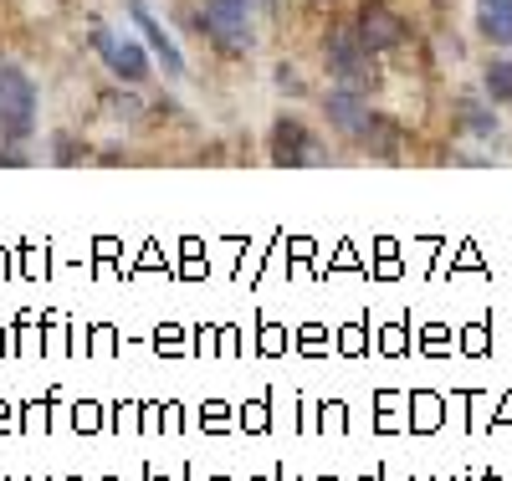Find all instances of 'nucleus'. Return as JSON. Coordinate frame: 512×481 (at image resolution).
I'll use <instances>...</instances> for the list:
<instances>
[{
    "mask_svg": "<svg viewBox=\"0 0 512 481\" xmlns=\"http://www.w3.org/2000/svg\"><path fill=\"white\" fill-rule=\"evenodd\" d=\"M359 144H364L369 154H379V159H395V154H400V123L369 113L364 128H359Z\"/></svg>",
    "mask_w": 512,
    "mask_h": 481,
    "instance_id": "obj_9",
    "label": "nucleus"
},
{
    "mask_svg": "<svg viewBox=\"0 0 512 481\" xmlns=\"http://www.w3.org/2000/svg\"><path fill=\"white\" fill-rule=\"evenodd\" d=\"M477 26L492 41H512V0H477Z\"/></svg>",
    "mask_w": 512,
    "mask_h": 481,
    "instance_id": "obj_10",
    "label": "nucleus"
},
{
    "mask_svg": "<svg viewBox=\"0 0 512 481\" xmlns=\"http://www.w3.org/2000/svg\"><path fill=\"white\" fill-rule=\"evenodd\" d=\"M108 113L134 118V113H139V98H128V93H108Z\"/></svg>",
    "mask_w": 512,
    "mask_h": 481,
    "instance_id": "obj_13",
    "label": "nucleus"
},
{
    "mask_svg": "<svg viewBox=\"0 0 512 481\" xmlns=\"http://www.w3.org/2000/svg\"><path fill=\"white\" fill-rule=\"evenodd\" d=\"M354 36L364 41L369 52H390V47H400V41H405V21L390 6H364L359 21H354Z\"/></svg>",
    "mask_w": 512,
    "mask_h": 481,
    "instance_id": "obj_4",
    "label": "nucleus"
},
{
    "mask_svg": "<svg viewBox=\"0 0 512 481\" xmlns=\"http://www.w3.org/2000/svg\"><path fill=\"white\" fill-rule=\"evenodd\" d=\"M323 113H328V123H333L344 139H359V128H364V118H369V98L354 93V87H338V93L323 98Z\"/></svg>",
    "mask_w": 512,
    "mask_h": 481,
    "instance_id": "obj_7",
    "label": "nucleus"
},
{
    "mask_svg": "<svg viewBox=\"0 0 512 481\" xmlns=\"http://www.w3.org/2000/svg\"><path fill=\"white\" fill-rule=\"evenodd\" d=\"M200 31L216 41L226 57H246L256 47V0H205Z\"/></svg>",
    "mask_w": 512,
    "mask_h": 481,
    "instance_id": "obj_1",
    "label": "nucleus"
},
{
    "mask_svg": "<svg viewBox=\"0 0 512 481\" xmlns=\"http://www.w3.org/2000/svg\"><path fill=\"white\" fill-rule=\"evenodd\" d=\"M323 62H328V72L344 82V87H354V93H374V87H379V72L369 62V47H364L354 31H333L323 41Z\"/></svg>",
    "mask_w": 512,
    "mask_h": 481,
    "instance_id": "obj_3",
    "label": "nucleus"
},
{
    "mask_svg": "<svg viewBox=\"0 0 512 481\" xmlns=\"http://www.w3.org/2000/svg\"><path fill=\"white\" fill-rule=\"evenodd\" d=\"M323 159V149L308 139V128L297 118H277L272 123V164H313Z\"/></svg>",
    "mask_w": 512,
    "mask_h": 481,
    "instance_id": "obj_5",
    "label": "nucleus"
},
{
    "mask_svg": "<svg viewBox=\"0 0 512 481\" xmlns=\"http://www.w3.org/2000/svg\"><path fill=\"white\" fill-rule=\"evenodd\" d=\"M93 47L103 52V62H108V72H118L123 82H144L149 77V62H144V52L134 47V41H118L113 31H93Z\"/></svg>",
    "mask_w": 512,
    "mask_h": 481,
    "instance_id": "obj_6",
    "label": "nucleus"
},
{
    "mask_svg": "<svg viewBox=\"0 0 512 481\" xmlns=\"http://www.w3.org/2000/svg\"><path fill=\"white\" fill-rule=\"evenodd\" d=\"M461 123L472 128L477 139H497V118H492V113H482V108H472V103L461 108Z\"/></svg>",
    "mask_w": 512,
    "mask_h": 481,
    "instance_id": "obj_12",
    "label": "nucleus"
},
{
    "mask_svg": "<svg viewBox=\"0 0 512 481\" xmlns=\"http://www.w3.org/2000/svg\"><path fill=\"white\" fill-rule=\"evenodd\" d=\"M128 6H134V21H139V31L149 36V47L164 57V72H169V77H180V72H185V57H180V47H175V41H169V31H164V26L149 16V6H144V0H128Z\"/></svg>",
    "mask_w": 512,
    "mask_h": 481,
    "instance_id": "obj_8",
    "label": "nucleus"
},
{
    "mask_svg": "<svg viewBox=\"0 0 512 481\" xmlns=\"http://www.w3.org/2000/svg\"><path fill=\"white\" fill-rule=\"evenodd\" d=\"M36 128V87L21 67H0V139L21 144Z\"/></svg>",
    "mask_w": 512,
    "mask_h": 481,
    "instance_id": "obj_2",
    "label": "nucleus"
},
{
    "mask_svg": "<svg viewBox=\"0 0 512 481\" xmlns=\"http://www.w3.org/2000/svg\"><path fill=\"white\" fill-rule=\"evenodd\" d=\"M482 82H487L492 103H507V108H512V62H492Z\"/></svg>",
    "mask_w": 512,
    "mask_h": 481,
    "instance_id": "obj_11",
    "label": "nucleus"
}]
</instances>
